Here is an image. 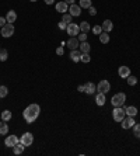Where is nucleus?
Instances as JSON below:
<instances>
[{
	"mask_svg": "<svg viewBox=\"0 0 140 156\" xmlns=\"http://www.w3.org/2000/svg\"><path fill=\"white\" fill-rule=\"evenodd\" d=\"M7 58H9V52H7V49H2L0 48V62H6L7 61Z\"/></svg>",
	"mask_w": 140,
	"mask_h": 156,
	"instance_id": "bb28decb",
	"label": "nucleus"
},
{
	"mask_svg": "<svg viewBox=\"0 0 140 156\" xmlns=\"http://www.w3.org/2000/svg\"><path fill=\"white\" fill-rule=\"evenodd\" d=\"M109 90H111V83H109L108 80L104 79L97 84V91H101V93H105V94H107Z\"/></svg>",
	"mask_w": 140,
	"mask_h": 156,
	"instance_id": "6e6552de",
	"label": "nucleus"
},
{
	"mask_svg": "<svg viewBox=\"0 0 140 156\" xmlns=\"http://www.w3.org/2000/svg\"><path fill=\"white\" fill-rule=\"evenodd\" d=\"M20 142H21L22 145L27 148V146H31L34 144V135L31 132H25V134L21 135V138H20Z\"/></svg>",
	"mask_w": 140,
	"mask_h": 156,
	"instance_id": "39448f33",
	"label": "nucleus"
},
{
	"mask_svg": "<svg viewBox=\"0 0 140 156\" xmlns=\"http://www.w3.org/2000/svg\"><path fill=\"white\" fill-rule=\"evenodd\" d=\"M14 24H11V23H7L6 26L2 27V31H0V35L3 37V38H10L11 35H14Z\"/></svg>",
	"mask_w": 140,
	"mask_h": 156,
	"instance_id": "7ed1b4c3",
	"label": "nucleus"
},
{
	"mask_svg": "<svg viewBox=\"0 0 140 156\" xmlns=\"http://www.w3.org/2000/svg\"><path fill=\"white\" fill-rule=\"evenodd\" d=\"M6 20H7V23H11V24H14L15 20H17V13H15L14 10L7 11V14H6Z\"/></svg>",
	"mask_w": 140,
	"mask_h": 156,
	"instance_id": "6ab92c4d",
	"label": "nucleus"
},
{
	"mask_svg": "<svg viewBox=\"0 0 140 156\" xmlns=\"http://www.w3.org/2000/svg\"><path fill=\"white\" fill-rule=\"evenodd\" d=\"M118 75L122 79H126L128 76H130V68H128L126 65H122V66H119V69H118Z\"/></svg>",
	"mask_w": 140,
	"mask_h": 156,
	"instance_id": "ddd939ff",
	"label": "nucleus"
},
{
	"mask_svg": "<svg viewBox=\"0 0 140 156\" xmlns=\"http://www.w3.org/2000/svg\"><path fill=\"white\" fill-rule=\"evenodd\" d=\"M79 48H80V51H81V52H87V54H90V51H91V45L87 42V41H83V42H80Z\"/></svg>",
	"mask_w": 140,
	"mask_h": 156,
	"instance_id": "aec40b11",
	"label": "nucleus"
},
{
	"mask_svg": "<svg viewBox=\"0 0 140 156\" xmlns=\"http://www.w3.org/2000/svg\"><path fill=\"white\" fill-rule=\"evenodd\" d=\"M9 132V125L6 124V121H0V135H7Z\"/></svg>",
	"mask_w": 140,
	"mask_h": 156,
	"instance_id": "5701e85b",
	"label": "nucleus"
},
{
	"mask_svg": "<svg viewBox=\"0 0 140 156\" xmlns=\"http://www.w3.org/2000/svg\"><path fill=\"white\" fill-rule=\"evenodd\" d=\"M79 6L81 9H90L91 6H93V0H80Z\"/></svg>",
	"mask_w": 140,
	"mask_h": 156,
	"instance_id": "b1692460",
	"label": "nucleus"
},
{
	"mask_svg": "<svg viewBox=\"0 0 140 156\" xmlns=\"http://www.w3.org/2000/svg\"><path fill=\"white\" fill-rule=\"evenodd\" d=\"M111 103H112L114 107H122V105L126 103V94L125 93H122V91L115 93V94L112 96V98H111Z\"/></svg>",
	"mask_w": 140,
	"mask_h": 156,
	"instance_id": "f03ea898",
	"label": "nucleus"
},
{
	"mask_svg": "<svg viewBox=\"0 0 140 156\" xmlns=\"http://www.w3.org/2000/svg\"><path fill=\"white\" fill-rule=\"evenodd\" d=\"M105 101H107V97H105V93H101V91H98L97 94H95V103H97V105H104Z\"/></svg>",
	"mask_w": 140,
	"mask_h": 156,
	"instance_id": "f3484780",
	"label": "nucleus"
},
{
	"mask_svg": "<svg viewBox=\"0 0 140 156\" xmlns=\"http://www.w3.org/2000/svg\"><path fill=\"white\" fill-rule=\"evenodd\" d=\"M58 27H59V30H62V31H65V30L67 28V24H66L65 21H59Z\"/></svg>",
	"mask_w": 140,
	"mask_h": 156,
	"instance_id": "f704fd0d",
	"label": "nucleus"
},
{
	"mask_svg": "<svg viewBox=\"0 0 140 156\" xmlns=\"http://www.w3.org/2000/svg\"><path fill=\"white\" fill-rule=\"evenodd\" d=\"M88 13H90V16H95L97 14V9L94 7V6H91V7L88 9Z\"/></svg>",
	"mask_w": 140,
	"mask_h": 156,
	"instance_id": "c9c22d12",
	"label": "nucleus"
},
{
	"mask_svg": "<svg viewBox=\"0 0 140 156\" xmlns=\"http://www.w3.org/2000/svg\"><path fill=\"white\" fill-rule=\"evenodd\" d=\"M25 151V146L22 145L21 142H18L17 145L14 146V148H13V152H14V155H21L22 152H24Z\"/></svg>",
	"mask_w": 140,
	"mask_h": 156,
	"instance_id": "412c9836",
	"label": "nucleus"
},
{
	"mask_svg": "<svg viewBox=\"0 0 140 156\" xmlns=\"http://www.w3.org/2000/svg\"><path fill=\"white\" fill-rule=\"evenodd\" d=\"M0 117H2V120H3V121H6V122H7V121L11 120V111H10V110H3V113L0 114Z\"/></svg>",
	"mask_w": 140,
	"mask_h": 156,
	"instance_id": "393cba45",
	"label": "nucleus"
},
{
	"mask_svg": "<svg viewBox=\"0 0 140 156\" xmlns=\"http://www.w3.org/2000/svg\"><path fill=\"white\" fill-rule=\"evenodd\" d=\"M125 117H126V113H125V110H123V107H114V110H112V118H114V121L121 122Z\"/></svg>",
	"mask_w": 140,
	"mask_h": 156,
	"instance_id": "20e7f679",
	"label": "nucleus"
},
{
	"mask_svg": "<svg viewBox=\"0 0 140 156\" xmlns=\"http://www.w3.org/2000/svg\"><path fill=\"white\" fill-rule=\"evenodd\" d=\"M66 45L69 47V49H70V51H72V49H77V48H79V45H80V41H79V38L72 37V38L66 42Z\"/></svg>",
	"mask_w": 140,
	"mask_h": 156,
	"instance_id": "4468645a",
	"label": "nucleus"
},
{
	"mask_svg": "<svg viewBox=\"0 0 140 156\" xmlns=\"http://www.w3.org/2000/svg\"><path fill=\"white\" fill-rule=\"evenodd\" d=\"M77 38H79L80 42H83V41H87V33H81L77 35Z\"/></svg>",
	"mask_w": 140,
	"mask_h": 156,
	"instance_id": "72a5a7b5",
	"label": "nucleus"
},
{
	"mask_svg": "<svg viewBox=\"0 0 140 156\" xmlns=\"http://www.w3.org/2000/svg\"><path fill=\"white\" fill-rule=\"evenodd\" d=\"M122 107H123V110H125L126 115H129V117H136L137 115V108L135 107V105H128V107H126V105L123 104Z\"/></svg>",
	"mask_w": 140,
	"mask_h": 156,
	"instance_id": "2eb2a0df",
	"label": "nucleus"
},
{
	"mask_svg": "<svg viewBox=\"0 0 140 156\" xmlns=\"http://www.w3.org/2000/svg\"><path fill=\"white\" fill-rule=\"evenodd\" d=\"M7 94H9V89H7V86H0V98L6 97Z\"/></svg>",
	"mask_w": 140,
	"mask_h": 156,
	"instance_id": "2f4dec72",
	"label": "nucleus"
},
{
	"mask_svg": "<svg viewBox=\"0 0 140 156\" xmlns=\"http://www.w3.org/2000/svg\"><path fill=\"white\" fill-rule=\"evenodd\" d=\"M56 54H58V55H63V54H65V48L62 47V45L59 48H56Z\"/></svg>",
	"mask_w": 140,
	"mask_h": 156,
	"instance_id": "e433bc0d",
	"label": "nucleus"
},
{
	"mask_svg": "<svg viewBox=\"0 0 140 156\" xmlns=\"http://www.w3.org/2000/svg\"><path fill=\"white\" fill-rule=\"evenodd\" d=\"M77 90H79L80 93H84V84H80V86L77 87Z\"/></svg>",
	"mask_w": 140,
	"mask_h": 156,
	"instance_id": "58836bf2",
	"label": "nucleus"
},
{
	"mask_svg": "<svg viewBox=\"0 0 140 156\" xmlns=\"http://www.w3.org/2000/svg\"><path fill=\"white\" fill-rule=\"evenodd\" d=\"M80 58H81V51H79V49H72L70 51V59H72L73 62H80Z\"/></svg>",
	"mask_w": 140,
	"mask_h": 156,
	"instance_id": "a211bd4d",
	"label": "nucleus"
},
{
	"mask_svg": "<svg viewBox=\"0 0 140 156\" xmlns=\"http://www.w3.org/2000/svg\"><path fill=\"white\" fill-rule=\"evenodd\" d=\"M95 91H97V86H95L93 82H87V83L84 84V93H86V94L93 96Z\"/></svg>",
	"mask_w": 140,
	"mask_h": 156,
	"instance_id": "9b49d317",
	"label": "nucleus"
},
{
	"mask_svg": "<svg viewBox=\"0 0 140 156\" xmlns=\"http://www.w3.org/2000/svg\"><path fill=\"white\" fill-rule=\"evenodd\" d=\"M7 24V20H6V17H0V28L3 26H6Z\"/></svg>",
	"mask_w": 140,
	"mask_h": 156,
	"instance_id": "4c0bfd02",
	"label": "nucleus"
},
{
	"mask_svg": "<svg viewBox=\"0 0 140 156\" xmlns=\"http://www.w3.org/2000/svg\"><path fill=\"white\" fill-rule=\"evenodd\" d=\"M101 27H102V31H104V33H111L112 30H114V23H112L111 20H104V23L101 24Z\"/></svg>",
	"mask_w": 140,
	"mask_h": 156,
	"instance_id": "dca6fc26",
	"label": "nucleus"
},
{
	"mask_svg": "<svg viewBox=\"0 0 140 156\" xmlns=\"http://www.w3.org/2000/svg\"><path fill=\"white\" fill-rule=\"evenodd\" d=\"M79 26H80V31H81V33H88L91 30L90 23H87V21H81Z\"/></svg>",
	"mask_w": 140,
	"mask_h": 156,
	"instance_id": "4be33fe9",
	"label": "nucleus"
},
{
	"mask_svg": "<svg viewBox=\"0 0 140 156\" xmlns=\"http://www.w3.org/2000/svg\"><path fill=\"white\" fill-rule=\"evenodd\" d=\"M55 9H56V11H58V13H60V14H65V13H67V11H69V4L66 3L65 0H63V2H59V3H56Z\"/></svg>",
	"mask_w": 140,
	"mask_h": 156,
	"instance_id": "f8f14e48",
	"label": "nucleus"
},
{
	"mask_svg": "<svg viewBox=\"0 0 140 156\" xmlns=\"http://www.w3.org/2000/svg\"><path fill=\"white\" fill-rule=\"evenodd\" d=\"M69 14L72 16V17H79L81 14V7H80L79 4H70V7H69Z\"/></svg>",
	"mask_w": 140,
	"mask_h": 156,
	"instance_id": "9d476101",
	"label": "nucleus"
},
{
	"mask_svg": "<svg viewBox=\"0 0 140 156\" xmlns=\"http://www.w3.org/2000/svg\"><path fill=\"white\" fill-rule=\"evenodd\" d=\"M126 82H128V84H129V86H136V84H137V77L130 75V76L126 77Z\"/></svg>",
	"mask_w": 140,
	"mask_h": 156,
	"instance_id": "c85d7f7f",
	"label": "nucleus"
},
{
	"mask_svg": "<svg viewBox=\"0 0 140 156\" xmlns=\"http://www.w3.org/2000/svg\"><path fill=\"white\" fill-rule=\"evenodd\" d=\"M43 2H45V3H46L48 6H50V4H53V3H55V0H43Z\"/></svg>",
	"mask_w": 140,
	"mask_h": 156,
	"instance_id": "ea45409f",
	"label": "nucleus"
},
{
	"mask_svg": "<svg viewBox=\"0 0 140 156\" xmlns=\"http://www.w3.org/2000/svg\"><path fill=\"white\" fill-rule=\"evenodd\" d=\"M65 2H66L67 4H73V3H74V0H65Z\"/></svg>",
	"mask_w": 140,
	"mask_h": 156,
	"instance_id": "a19ab883",
	"label": "nucleus"
},
{
	"mask_svg": "<svg viewBox=\"0 0 140 156\" xmlns=\"http://www.w3.org/2000/svg\"><path fill=\"white\" fill-rule=\"evenodd\" d=\"M39 114H41L39 104L32 103V104H29L28 107L24 110L22 117H24V120H25V122H27V124H32L34 121H36V118L39 117Z\"/></svg>",
	"mask_w": 140,
	"mask_h": 156,
	"instance_id": "f257e3e1",
	"label": "nucleus"
},
{
	"mask_svg": "<svg viewBox=\"0 0 140 156\" xmlns=\"http://www.w3.org/2000/svg\"><path fill=\"white\" fill-rule=\"evenodd\" d=\"M29 2H38V0H29Z\"/></svg>",
	"mask_w": 140,
	"mask_h": 156,
	"instance_id": "79ce46f5",
	"label": "nucleus"
},
{
	"mask_svg": "<svg viewBox=\"0 0 140 156\" xmlns=\"http://www.w3.org/2000/svg\"><path fill=\"white\" fill-rule=\"evenodd\" d=\"M66 33H67L70 37H77L80 34V26L76 24V23H70V24H67Z\"/></svg>",
	"mask_w": 140,
	"mask_h": 156,
	"instance_id": "423d86ee",
	"label": "nucleus"
},
{
	"mask_svg": "<svg viewBox=\"0 0 140 156\" xmlns=\"http://www.w3.org/2000/svg\"><path fill=\"white\" fill-rule=\"evenodd\" d=\"M62 21H65L66 24H70V23H73V17L69 13H65V14L62 16Z\"/></svg>",
	"mask_w": 140,
	"mask_h": 156,
	"instance_id": "7c9ffc66",
	"label": "nucleus"
},
{
	"mask_svg": "<svg viewBox=\"0 0 140 156\" xmlns=\"http://www.w3.org/2000/svg\"><path fill=\"white\" fill-rule=\"evenodd\" d=\"M18 142H20V138H18L17 135H9L7 138L4 139V145L7 146V148H14Z\"/></svg>",
	"mask_w": 140,
	"mask_h": 156,
	"instance_id": "0eeeda50",
	"label": "nucleus"
},
{
	"mask_svg": "<svg viewBox=\"0 0 140 156\" xmlns=\"http://www.w3.org/2000/svg\"><path fill=\"white\" fill-rule=\"evenodd\" d=\"M80 61H81L83 63H90L91 62L90 54H87V52H81V58H80Z\"/></svg>",
	"mask_w": 140,
	"mask_h": 156,
	"instance_id": "cd10ccee",
	"label": "nucleus"
},
{
	"mask_svg": "<svg viewBox=\"0 0 140 156\" xmlns=\"http://www.w3.org/2000/svg\"><path fill=\"white\" fill-rule=\"evenodd\" d=\"M93 33L95 34V35H100V34L102 33V27L101 26H94L93 27Z\"/></svg>",
	"mask_w": 140,
	"mask_h": 156,
	"instance_id": "473e14b6",
	"label": "nucleus"
},
{
	"mask_svg": "<svg viewBox=\"0 0 140 156\" xmlns=\"http://www.w3.org/2000/svg\"><path fill=\"white\" fill-rule=\"evenodd\" d=\"M121 122H122V128H123V129H130V128L136 124V122H135V117H129V115H126L125 118L121 121Z\"/></svg>",
	"mask_w": 140,
	"mask_h": 156,
	"instance_id": "1a4fd4ad",
	"label": "nucleus"
},
{
	"mask_svg": "<svg viewBox=\"0 0 140 156\" xmlns=\"http://www.w3.org/2000/svg\"><path fill=\"white\" fill-rule=\"evenodd\" d=\"M132 129H133V135H135L137 139H140V124H135L132 127Z\"/></svg>",
	"mask_w": 140,
	"mask_h": 156,
	"instance_id": "c756f323",
	"label": "nucleus"
},
{
	"mask_svg": "<svg viewBox=\"0 0 140 156\" xmlns=\"http://www.w3.org/2000/svg\"><path fill=\"white\" fill-rule=\"evenodd\" d=\"M98 37H100V42L101 44H108L109 42V34L108 33H104V31H102Z\"/></svg>",
	"mask_w": 140,
	"mask_h": 156,
	"instance_id": "a878e982",
	"label": "nucleus"
}]
</instances>
